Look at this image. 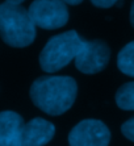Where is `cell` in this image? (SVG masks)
Instances as JSON below:
<instances>
[{"label": "cell", "mask_w": 134, "mask_h": 146, "mask_svg": "<svg viewBox=\"0 0 134 146\" xmlns=\"http://www.w3.org/2000/svg\"><path fill=\"white\" fill-rule=\"evenodd\" d=\"M78 84L71 76H41L30 86V99L33 104L50 116L67 112L75 103Z\"/></svg>", "instance_id": "6da1fadb"}, {"label": "cell", "mask_w": 134, "mask_h": 146, "mask_svg": "<svg viewBox=\"0 0 134 146\" xmlns=\"http://www.w3.org/2000/svg\"><path fill=\"white\" fill-rule=\"evenodd\" d=\"M0 37L12 48H27L36 38V25L28 9L11 3L0 4Z\"/></svg>", "instance_id": "7a4b0ae2"}, {"label": "cell", "mask_w": 134, "mask_h": 146, "mask_svg": "<svg viewBox=\"0 0 134 146\" xmlns=\"http://www.w3.org/2000/svg\"><path fill=\"white\" fill-rule=\"evenodd\" d=\"M83 38L75 31H67L51 37L40 54V66L46 72H55L74 61Z\"/></svg>", "instance_id": "3957f363"}, {"label": "cell", "mask_w": 134, "mask_h": 146, "mask_svg": "<svg viewBox=\"0 0 134 146\" xmlns=\"http://www.w3.org/2000/svg\"><path fill=\"white\" fill-rule=\"evenodd\" d=\"M28 13L36 27L46 31L59 29L68 21V9L62 0H34Z\"/></svg>", "instance_id": "277c9868"}, {"label": "cell", "mask_w": 134, "mask_h": 146, "mask_svg": "<svg viewBox=\"0 0 134 146\" xmlns=\"http://www.w3.org/2000/svg\"><path fill=\"white\" fill-rule=\"evenodd\" d=\"M111 58V49L101 40H83L75 57V66L83 74H96L107 67Z\"/></svg>", "instance_id": "5b68a950"}, {"label": "cell", "mask_w": 134, "mask_h": 146, "mask_svg": "<svg viewBox=\"0 0 134 146\" xmlns=\"http://www.w3.org/2000/svg\"><path fill=\"white\" fill-rule=\"evenodd\" d=\"M111 132L103 121L95 119L82 120L68 134L70 146H108Z\"/></svg>", "instance_id": "8992f818"}, {"label": "cell", "mask_w": 134, "mask_h": 146, "mask_svg": "<svg viewBox=\"0 0 134 146\" xmlns=\"http://www.w3.org/2000/svg\"><path fill=\"white\" fill-rule=\"evenodd\" d=\"M54 134L55 126L50 121L36 117L24 124L21 146H45L53 139Z\"/></svg>", "instance_id": "52a82bcc"}, {"label": "cell", "mask_w": 134, "mask_h": 146, "mask_svg": "<svg viewBox=\"0 0 134 146\" xmlns=\"http://www.w3.org/2000/svg\"><path fill=\"white\" fill-rule=\"evenodd\" d=\"M24 124L17 112H0V146H21Z\"/></svg>", "instance_id": "ba28073f"}, {"label": "cell", "mask_w": 134, "mask_h": 146, "mask_svg": "<svg viewBox=\"0 0 134 146\" xmlns=\"http://www.w3.org/2000/svg\"><path fill=\"white\" fill-rule=\"evenodd\" d=\"M117 66L121 72L134 78V41L121 49L117 57Z\"/></svg>", "instance_id": "9c48e42d"}, {"label": "cell", "mask_w": 134, "mask_h": 146, "mask_svg": "<svg viewBox=\"0 0 134 146\" xmlns=\"http://www.w3.org/2000/svg\"><path fill=\"white\" fill-rule=\"evenodd\" d=\"M116 103L124 111H134V82L125 83L116 92Z\"/></svg>", "instance_id": "30bf717a"}, {"label": "cell", "mask_w": 134, "mask_h": 146, "mask_svg": "<svg viewBox=\"0 0 134 146\" xmlns=\"http://www.w3.org/2000/svg\"><path fill=\"white\" fill-rule=\"evenodd\" d=\"M121 132H122V134H124L127 139H130V141L134 142V117H131L130 120H127L126 122L122 124Z\"/></svg>", "instance_id": "8fae6325"}, {"label": "cell", "mask_w": 134, "mask_h": 146, "mask_svg": "<svg viewBox=\"0 0 134 146\" xmlns=\"http://www.w3.org/2000/svg\"><path fill=\"white\" fill-rule=\"evenodd\" d=\"M94 5L99 8H111L116 3H118L120 0H91Z\"/></svg>", "instance_id": "7c38bea8"}, {"label": "cell", "mask_w": 134, "mask_h": 146, "mask_svg": "<svg viewBox=\"0 0 134 146\" xmlns=\"http://www.w3.org/2000/svg\"><path fill=\"white\" fill-rule=\"evenodd\" d=\"M64 1L66 4H71V5H78V4H80L83 0H62Z\"/></svg>", "instance_id": "4fadbf2b"}, {"label": "cell", "mask_w": 134, "mask_h": 146, "mask_svg": "<svg viewBox=\"0 0 134 146\" xmlns=\"http://www.w3.org/2000/svg\"><path fill=\"white\" fill-rule=\"evenodd\" d=\"M130 23L134 27V0H133V4H131V8H130Z\"/></svg>", "instance_id": "5bb4252c"}, {"label": "cell", "mask_w": 134, "mask_h": 146, "mask_svg": "<svg viewBox=\"0 0 134 146\" xmlns=\"http://www.w3.org/2000/svg\"><path fill=\"white\" fill-rule=\"evenodd\" d=\"M7 3H11V4H17V5H21V3H24L25 0H5Z\"/></svg>", "instance_id": "9a60e30c"}]
</instances>
